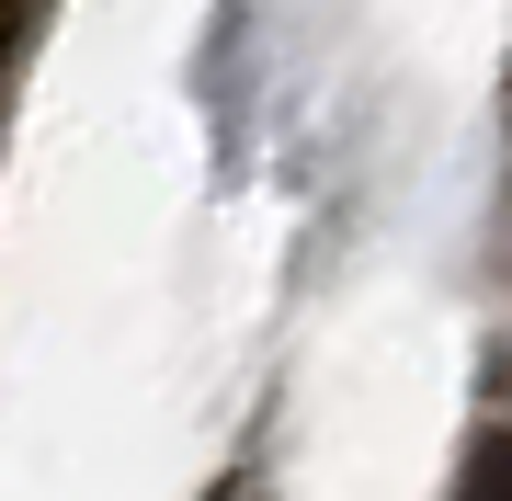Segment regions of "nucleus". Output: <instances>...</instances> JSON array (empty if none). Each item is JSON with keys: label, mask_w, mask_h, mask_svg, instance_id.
I'll return each instance as SVG.
<instances>
[{"label": "nucleus", "mask_w": 512, "mask_h": 501, "mask_svg": "<svg viewBox=\"0 0 512 501\" xmlns=\"http://www.w3.org/2000/svg\"><path fill=\"white\" fill-rule=\"evenodd\" d=\"M456 501H512V433H478V445H467Z\"/></svg>", "instance_id": "nucleus-1"}, {"label": "nucleus", "mask_w": 512, "mask_h": 501, "mask_svg": "<svg viewBox=\"0 0 512 501\" xmlns=\"http://www.w3.org/2000/svg\"><path fill=\"white\" fill-rule=\"evenodd\" d=\"M23 23H35V0H0V69H12V46H23Z\"/></svg>", "instance_id": "nucleus-2"}]
</instances>
